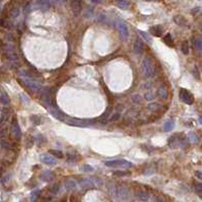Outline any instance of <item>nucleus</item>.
Segmentation results:
<instances>
[{"label": "nucleus", "mask_w": 202, "mask_h": 202, "mask_svg": "<svg viewBox=\"0 0 202 202\" xmlns=\"http://www.w3.org/2000/svg\"><path fill=\"white\" fill-rule=\"evenodd\" d=\"M142 69H143V74L145 77L149 78L152 77L154 74V64H152V60L148 57H145L142 61Z\"/></svg>", "instance_id": "f257e3e1"}, {"label": "nucleus", "mask_w": 202, "mask_h": 202, "mask_svg": "<svg viewBox=\"0 0 202 202\" xmlns=\"http://www.w3.org/2000/svg\"><path fill=\"white\" fill-rule=\"evenodd\" d=\"M105 165L109 168H116V169H119V168H131L132 164L130 162L126 160H108L106 162Z\"/></svg>", "instance_id": "f03ea898"}, {"label": "nucleus", "mask_w": 202, "mask_h": 202, "mask_svg": "<svg viewBox=\"0 0 202 202\" xmlns=\"http://www.w3.org/2000/svg\"><path fill=\"white\" fill-rule=\"evenodd\" d=\"M179 97L182 102H184L187 105H192L194 103V97L189 90H185V88H181L180 92H179Z\"/></svg>", "instance_id": "7ed1b4c3"}, {"label": "nucleus", "mask_w": 202, "mask_h": 202, "mask_svg": "<svg viewBox=\"0 0 202 202\" xmlns=\"http://www.w3.org/2000/svg\"><path fill=\"white\" fill-rule=\"evenodd\" d=\"M64 121H65L68 125L76 126V127H81V128H84L92 124L90 121H86V120H81V119H76V118H67Z\"/></svg>", "instance_id": "20e7f679"}, {"label": "nucleus", "mask_w": 202, "mask_h": 202, "mask_svg": "<svg viewBox=\"0 0 202 202\" xmlns=\"http://www.w3.org/2000/svg\"><path fill=\"white\" fill-rule=\"evenodd\" d=\"M116 26L118 32L120 33V35L122 36L124 40L128 39V36H129V31H128V26L123 20H117L116 22Z\"/></svg>", "instance_id": "39448f33"}, {"label": "nucleus", "mask_w": 202, "mask_h": 202, "mask_svg": "<svg viewBox=\"0 0 202 202\" xmlns=\"http://www.w3.org/2000/svg\"><path fill=\"white\" fill-rule=\"evenodd\" d=\"M130 196V190L129 188H127L126 186H123V185H121L117 188V197L118 199L122 200H127Z\"/></svg>", "instance_id": "423d86ee"}, {"label": "nucleus", "mask_w": 202, "mask_h": 202, "mask_svg": "<svg viewBox=\"0 0 202 202\" xmlns=\"http://www.w3.org/2000/svg\"><path fill=\"white\" fill-rule=\"evenodd\" d=\"M24 84H26L30 90H32L33 92H41L43 90L41 83H39L36 80H33V79H29V78H22Z\"/></svg>", "instance_id": "0eeeda50"}, {"label": "nucleus", "mask_w": 202, "mask_h": 202, "mask_svg": "<svg viewBox=\"0 0 202 202\" xmlns=\"http://www.w3.org/2000/svg\"><path fill=\"white\" fill-rule=\"evenodd\" d=\"M4 51H5V54L6 56L9 58V60L11 61H18V53H16L15 49L12 45H6L4 47Z\"/></svg>", "instance_id": "6e6552de"}, {"label": "nucleus", "mask_w": 202, "mask_h": 202, "mask_svg": "<svg viewBox=\"0 0 202 202\" xmlns=\"http://www.w3.org/2000/svg\"><path fill=\"white\" fill-rule=\"evenodd\" d=\"M11 134H12V137L16 140H20L22 138V130L18 125V122L16 120L12 121V124H11Z\"/></svg>", "instance_id": "1a4fd4ad"}, {"label": "nucleus", "mask_w": 202, "mask_h": 202, "mask_svg": "<svg viewBox=\"0 0 202 202\" xmlns=\"http://www.w3.org/2000/svg\"><path fill=\"white\" fill-rule=\"evenodd\" d=\"M70 7L74 15H78L82 9V0H70Z\"/></svg>", "instance_id": "9d476101"}, {"label": "nucleus", "mask_w": 202, "mask_h": 202, "mask_svg": "<svg viewBox=\"0 0 202 202\" xmlns=\"http://www.w3.org/2000/svg\"><path fill=\"white\" fill-rule=\"evenodd\" d=\"M48 110L49 112H50V114L52 115L53 117H55L56 119H58V120H65L66 116L64 113H62V111H60L58 108L56 107H48Z\"/></svg>", "instance_id": "9b49d317"}, {"label": "nucleus", "mask_w": 202, "mask_h": 202, "mask_svg": "<svg viewBox=\"0 0 202 202\" xmlns=\"http://www.w3.org/2000/svg\"><path fill=\"white\" fill-rule=\"evenodd\" d=\"M36 8L40 9L42 11H47L51 8V2L50 0H37L35 3Z\"/></svg>", "instance_id": "f8f14e48"}, {"label": "nucleus", "mask_w": 202, "mask_h": 202, "mask_svg": "<svg viewBox=\"0 0 202 202\" xmlns=\"http://www.w3.org/2000/svg\"><path fill=\"white\" fill-rule=\"evenodd\" d=\"M40 160H41V162H42L43 164H46V165H49V166H53V165H56V164H57V160H55V158L52 156L51 154H41Z\"/></svg>", "instance_id": "ddd939ff"}, {"label": "nucleus", "mask_w": 202, "mask_h": 202, "mask_svg": "<svg viewBox=\"0 0 202 202\" xmlns=\"http://www.w3.org/2000/svg\"><path fill=\"white\" fill-rule=\"evenodd\" d=\"M144 50V46H143V42L140 39H137L133 44V51L136 55H141Z\"/></svg>", "instance_id": "4468645a"}, {"label": "nucleus", "mask_w": 202, "mask_h": 202, "mask_svg": "<svg viewBox=\"0 0 202 202\" xmlns=\"http://www.w3.org/2000/svg\"><path fill=\"white\" fill-rule=\"evenodd\" d=\"M41 101H42V104L45 106V107H50L51 105V95H50V90L49 88L44 90L42 95V98H41Z\"/></svg>", "instance_id": "2eb2a0df"}, {"label": "nucleus", "mask_w": 202, "mask_h": 202, "mask_svg": "<svg viewBox=\"0 0 202 202\" xmlns=\"http://www.w3.org/2000/svg\"><path fill=\"white\" fill-rule=\"evenodd\" d=\"M150 33H152V36H154V37H162V35H163V26H160V24H156V26H154L150 28Z\"/></svg>", "instance_id": "dca6fc26"}, {"label": "nucleus", "mask_w": 202, "mask_h": 202, "mask_svg": "<svg viewBox=\"0 0 202 202\" xmlns=\"http://www.w3.org/2000/svg\"><path fill=\"white\" fill-rule=\"evenodd\" d=\"M40 178L42 179L43 181H45V182H51V181L54 179V175H53V173L50 171H44L41 174Z\"/></svg>", "instance_id": "f3484780"}, {"label": "nucleus", "mask_w": 202, "mask_h": 202, "mask_svg": "<svg viewBox=\"0 0 202 202\" xmlns=\"http://www.w3.org/2000/svg\"><path fill=\"white\" fill-rule=\"evenodd\" d=\"M79 185L84 188V189H90V188H92L94 187V182H92L90 179H81L79 181Z\"/></svg>", "instance_id": "a211bd4d"}, {"label": "nucleus", "mask_w": 202, "mask_h": 202, "mask_svg": "<svg viewBox=\"0 0 202 202\" xmlns=\"http://www.w3.org/2000/svg\"><path fill=\"white\" fill-rule=\"evenodd\" d=\"M136 196L141 201H147V200L149 199V195H148L147 191H145V190H143V189L138 190V191L136 192Z\"/></svg>", "instance_id": "6ab92c4d"}, {"label": "nucleus", "mask_w": 202, "mask_h": 202, "mask_svg": "<svg viewBox=\"0 0 202 202\" xmlns=\"http://www.w3.org/2000/svg\"><path fill=\"white\" fill-rule=\"evenodd\" d=\"M174 127H175V121H174V119H169V120L165 122V124L163 126V129L165 132H169L171 130H173Z\"/></svg>", "instance_id": "aec40b11"}, {"label": "nucleus", "mask_w": 202, "mask_h": 202, "mask_svg": "<svg viewBox=\"0 0 202 202\" xmlns=\"http://www.w3.org/2000/svg\"><path fill=\"white\" fill-rule=\"evenodd\" d=\"M174 20L176 22L178 26H188V22H187V20L182 15H176L174 18Z\"/></svg>", "instance_id": "412c9836"}, {"label": "nucleus", "mask_w": 202, "mask_h": 202, "mask_svg": "<svg viewBox=\"0 0 202 202\" xmlns=\"http://www.w3.org/2000/svg\"><path fill=\"white\" fill-rule=\"evenodd\" d=\"M0 101H1V103L5 106L9 105V103H10V99H9L8 95H7L6 92L3 90L0 92Z\"/></svg>", "instance_id": "4be33fe9"}, {"label": "nucleus", "mask_w": 202, "mask_h": 202, "mask_svg": "<svg viewBox=\"0 0 202 202\" xmlns=\"http://www.w3.org/2000/svg\"><path fill=\"white\" fill-rule=\"evenodd\" d=\"M115 4H116L117 7H119V8H121V9H127L128 7H129L130 3L127 0H116Z\"/></svg>", "instance_id": "5701e85b"}, {"label": "nucleus", "mask_w": 202, "mask_h": 202, "mask_svg": "<svg viewBox=\"0 0 202 202\" xmlns=\"http://www.w3.org/2000/svg\"><path fill=\"white\" fill-rule=\"evenodd\" d=\"M64 185H65V188L67 190H74L75 188H76V183H75V181H73L72 179H67V180L65 181V183H64Z\"/></svg>", "instance_id": "b1692460"}, {"label": "nucleus", "mask_w": 202, "mask_h": 202, "mask_svg": "<svg viewBox=\"0 0 202 202\" xmlns=\"http://www.w3.org/2000/svg\"><path fill=\"white\" fill-rule=\"evenodd\" d=\"M158 94L162 99L166 100L168 98V90H167V88L165 86H160V88L158 90Z\"/></svg>", "instance_id": "393cba45"}, {"label": "nucleus", "mask_w": 202, "mask_h": 202, "mask_svg": "<svg viewBox=\"0 0 202 202\" xmlns=\"http://www.w3.org/2000/svg\"><path fill=\"white\" fill-rule=\"evenodd\" d=\"M164 43L167 44L168 46H170V47H174V41H173V38H172L171 34H167V35L164 37Z\"/></svg>", "instance_id": "a878e982"}, {"label": "nucleus", "mask_w": 202, "mask_h": 202, "mask_svg": "<svg viewBox=\"0 0 202 202\" xmlns=\"http://www.w3.org/2000/svg\"><path fill=\"white\" fill-rule=\"evenodd\" d=\"M30 119H31L32 123H34L35 125H40L42 123V118H41V116H38V115H32Z\"/></svg>", "instance_id": "bb28decb"}, {"label": "nucleus", "mask_w": 202, "mask_h": 202, "mask_svg": "<svg viewBox=\"0 0 202 202\" xmlns=\"http://www.w3.org/2000/svg\"><path fill=\"white\" fill-rule=\"evenodd\" d=\"M131 102L134 104H141L142 103V97L138 94H135V95L131 96Z\"/></svg>", "instance_id": "cd10ccee"}, {"label": "nucleus", "mask_w": 202, "mask_h": 202, "mask_svg": "<svg viewBox=\"0 0 202 202\" xmlns=\"http://www.w3.org/2000/svg\"><path fill=\"white\" fill-rule=\"evenodd\" d=\"M50 154H52L54 158H63V152L61 150H57V149H50Z\"/></svg>", "instance_id": "c85d7f7f"}, {"label": "nucleus", "mask_w": 202, "mask_h": 202, "mask_svg": "<svg viewBox=\"0 0 202 202\" xmlns=\"http://www.w3.org/2000/svg\"><path fill=\"white\" fill-rule=\"evenodd\" d=\"M92 15H94V9L90 6L86 7V9L84 10V13H83L84 18H90Z\"/></svg>", "instance_id": "c756f323"}, {"label": "nucleus", "mask_w": 202, "mask_h": 202, "mask_svg": "<svg viewBox=\"0 0 202 202\" xmlns=\"http://www.w3.org/2000/svg\"><path fill=\"white\" fill-rule=\"evenodd\" d=\"M138 33H139V35H140L141 37L143 38V40H144L145 42H147V43L152 42V38H150V36L148 35L147 33H145V32H142V31H138Z\"/></svg>", "instance_id": "7c9ffc66"}, {"label": "nucleus", "mask_w": 202, "mask_h": 202, "mask_svg": "<svg viewBox=\"0 0 202 202\" xmlns=\"http://www.w3.org/2000/svg\"><path fill=\"white\" fill-rule=\"evenodd\" d=\"M59 190H60V185L59 184H54L53 186H51V188H50V192H51V194H53V195L58 194Z\"/></svg>", "instance_id": "2f4dec72"}, {"label": "nucleus", "mask_w": 202, "mask_h": 202, "mask_svg": "<svg viewBox=\"0 0 202 202\" xmlns=\"http://www.w3.org/2000/svg\"><path fill=\"white\" fill-rule=\"evenodd\" d=\"M181 51L183 52L184 55H188V54H189V46H188V43L183 42L182 46H181Z\"/></svg>", "instance_id": "473e14b6"}, {"label": "nucleus", "mask_w": 202, "mask_h": 202, "mask_svg": "<svg viewBox=\"0 0 202 202\" xmlns=\"http://www.w3.org/2000/svg\"><path fill=\"white\" fill-rule=\"evenodd\" d=\"M114 175L117 177H126V176H129L130 173L127 171H116V172H114Z\"/></svg>", "instance_id": "72a5a7b5"}, {"label": "nucleus", "mask_w": 202, "mask_h": 202, "mask_svg": "<svg viewBox=\"0 0 202 202\" xmlns=\"http://www.w3.org/2000/svg\"><path fill=\"white\" fill-rule=\"evenodd\" d=\"M194 44H195V47L198 50L202 51V38H196L195 41H194Z\"/></svg>", "instance_id": "f704fd0d"}, {"label": "nucleus", "mask_w": 202, "mask_h": 202, "mask_svg": "<svg viewBox=\"0 0 202 202\" xmlns=\"http://www.w3.org/2000/svg\"><path fill=\"white\" fill-rule=\"evenodd\" d=\"M18 14H20V7H14V8L12 9V10L10 11V16L13 18H15L18 16Z\"/></svg>", "instance_id": "c9c22d12"}, {"label": "nucleus", "mask_w": 202, "mask_h": 202, "mask_svg": "<svg viewBox=\"0 0 202 202\" xmlns=\"http://www.w3.org/2000/svg\"><path fill=\"white\" fill-rule=\"evenodd\" d=\"M39 195H40V190H36V191L32 192L31 196H30V200H31V202H35Z\"/></svg>", "instance_id": "e433bc0d"}, {"label": "nucleus", "mask_w": 202, "mask_h": 202, "mask_svg": "<svg viewBox=\"0 0 202 202\" xmlns=\"http://www.w3.org/2000/svg\"><path fill=\"white\" fill-rule=\"evenodd\" d=\"M194 189H195L196 193H197L198 195H200V196L202 197V184L196 183V184L194 185Z\"/></svg>", "instance_id": "4c0bfd02"}, {"label": "nucleus", "mask_w": 202, "mask_h": 202, "mask_svg": "<svg viewBox=\"0 0 202 202\" xmlns=\"http://www.w3.org/2000/svg\"><path fill=\"white\" fill-rule=\"evenodd\" d=\"M160 108V105L158 103H149L147 106V109L150 111H156Z\"/></svg>", "instance_id": "58836bf2"}, {"label": "nucleus", "mask_w": 202, "mask_h": 202, "mask_svg": "<svg viewBox=\"0 0 202 202\" xmlns=\"http://www.w3.org/2000/svg\"><path fill=\"white\" fill-rule=\"evenodd\" d=\"M82 171L86 172V173H92L94 172V168L90 165H83L82 166Z\"/></svg>", "instance_id": "ea45409f"}, {"label": "nucleus", "mask_w": 202, "mask_h": 202, "mask_svg": "<svg viewBox=\"0 0 202 202\" xmlns=\"http://www.w3.org/2000/svg\"><path fill=\"white\" fill-rule=\"evenodd\" d=\"M144 99L146 100V101H152V100L154 99V95L152 94V92H146V94H145Z\"/></svg>", "instance_id": "a19ab883"}, {"label": "nucleus", "mask_w": 202, "mask_h": 202, "mask_svg": "<svg viewBox=\"0 0 202 202\" xmlns=\"http://www.w3.org/2000/svg\"><path fill=\"white\" fill-rule=\"evenodd\" d=\"M120 116H121V115H120V113H118V112H117V113H115V114L113 115V116H112V117H111V118H110V121H111V122H115V121H117V120H118L119 118H120Z\"/></svg>", "instance_id": "79ce46f5"}, {"label": "nucleus", "mask_w": 202, "mask_h": 202, "mask_svg": "<svg viewBox=\"0 0 202 202\" xmlns=\"http://www.w3.org/2000/svg\"><path fill=\"white\" fill-rule=\"evenodd\" d=\"M193 75L195 76V78H197V79L200 78V73H199V71H198V68L196 67V66L193 69Z\"/></svg>", "instance_id": "37998d69"}, {"label": "nucleus", "mask_w": 202, "mask_h": 202, "mask_svg": "<svg viewBox=\"0 0 202 202\" xmlns=\"http://www.w3.org/2000/svg\"><path fill=\"white\" fill-rule=\"evenodd\" d=\"M98 20H100V22H105L106 20V15L104 14V13H99V16H98Z\"/></svg>", "instance_id": "c03bdc74"}, {"label": "nucleus", "mask_w": 202, "mask_h": 202, "mask_svg": "<svg viewBox=\"0 0 202 202\" xmlns=\"http://www.w3.org/2000/svg\"><path fill=\"white\" fill-rule=\"evenodd\" d=\"M75 156H72V154H68V156H67V162H69V163H72V162H74L75 160Z\"/></svg>", "instance_id": "a18cd8bd"}, {"label": "nucleus", "mask_w": 202, "mask_h": 202, "mask_svg": "<svg viewBox=\"0 0 202 202\" xmlns=\"http://www.w3.org/2000/svg\"><path fill=\"white\" fill-rule=\"evenodd\" d=\"M154 202H166L165 200L162 197H158V196H154Z\"/></svg>", "instance_id": "49530a36"}, {"label": "nucleus", "mask_w": 202, "mask_h": 202, "mask_svg": "<svg viewBox=\"0 0 202 202\" xmlns=\"http://www.w3.org/2000/svg\"><path fill=\"white\" fill-rule=\"evenodd\" d=\"M190 139H191L192 142H197L198 141V138L196 137L195 134H190Z\"/></svg>", "instance_id": "de8ad7c7"}, {"label": "nucleus", "mask_w": 202, "mask_h": 202, "mask_svg": "<svg viewBox=\"0 0 202 202\" xmlns=\"http://www.w3.org/2000/svg\"><path fill=\"white\" fill-rule=\"evenodd\" d=\"M24 13H29V11H31V4H30V3L26 4V6L24 7Z\"/></svg>", "instance_id": "09e8293b"}, {"label": "nucleus", "mask_w": 202, "mask_h": 202, "mask_svg": "<svg viewBox=\"0 0 202 202\" xmlns=\"http://www.w3.org/2000/svg\"><path fill=\"white\" fill-rule=\"evenodd\" d=\"M195 176L197 177L198 179L202 180V172H201V171H196V172H195Z\"/></svg>", "instance_id": "8fccbe9b"}, {"label": "nucleus", "mask_w": 202, "mask_h": 202, "mask_svg": "<svg viewBox=\"0 0 202 202\" xmlns=\"http://www.w3.org/2000/svg\"><path fill=\"white\" fill-rule=\"evenodd\" d=\"M92 3H95V4H99V3H102L103 0H90Z\"/></svg>", "instance_id": "3c124183"}, {"label": "nucleus", "mask_w": 202, "mask_h": 202, "mask_svg": "<svg viewBox=\"0 0 202 202\" xmlns=\"http://www.w3.org/2000/svg\"><path fill=\"white\" fill-rule=\"evenodd\" d=\"M50 2H53L54 4L58 5V4H60V0H50Z\"/></svg>", "instance_id": "603ef678"}, {"label": "nucleus", "mask_w": 202, "mask_h": 202, "mask_svg": "<svg viewBox=\"0 0 202 202\" xmlns=\"http://www.w3.org/2000/svg\"><path fill=\"white\" fill-rule=\"evenodd\" d=\"M2 146L8 147V146H9V145H8V142H6V141H2Z\"/></svg>", "instance_id": "864d4df0"}, {"label": "nucleus", "mask_w": 202, "mask_h": 202, "mask_svg": "<svg viewBox=\"0 0 202 202\" xmlns=\"http://www.w3.org/2000/svg\"><path fill=\"white\" fill-rule=\"evenodd\" d=\"M150 86H152V83H150V82H148V83H146L145 84V88H152Z\"/></svg>", "instance_id": "5fc2aeb1"}, {"label": "nucleus", "mask_w": 202, "mask_h": 202, "mask_svg": "<svg viewBox=\"0 0 202 202\" xmlns=\"http://www.w3.org/2000/svg\"><path fill=\"white\" fill-rule=\"evenodd\" d=\"M199 10V8H196V9H193V10H192V13H193V14H195V12H197V11Z\"/></svg>", "instance_id": "6e6d98bb"}, {"label": "nucleus", "mask_w": 202, "mask_h": 202, "mask_svg": "<svg viewBox=\"0 0 202 202\" xmlns=\"http://www.w3.org/2000/svg\"><path fill=\"white\" fill-rule=\"evenodd\" d=\"M199 123H200V124H202V115L199 117Z\"/></svg>", "instance_id": "4d7b16f0"}, {"label": "nucleus", "mask_w": 202, "mask_h": 202, "mask_svg": "<svg viewBox=\"0 0 202 202\" xmlns=\"http://www.w3.org/2000/svg\"><path fill=\"white\" fill-rule=\"evenodd\" d=\"M146 1H158V0H146Z\"/></svg>", "instance_id": "13d9d810"}, {"label": "nucleus", "mask_w": 202, "mask_h": 202, "mask_svg": "<svg viewBox=\"0 0 202 202\" xmlns=\"http://www.w3.org/2000/svg\"><path fill=\"white\" fill-rule=\"evenodd\" d=\"M0 44H1V41H0Z\"/></svg>", "instance_id": "bf43d9fd"}, {"label": "nucleus", "mask_w": 202, "mask_h": 202, "mask_svg": "<svg viewBox=\"0 0 202 202\" xmlns=\"http://www.w3.org/2000/svg\"><path fill=\"white\" fill-rule=\"evenodd\" d=\"M201 32H202V28H201Z\"/></svg>", "instance_id": "052dcab7"}, {"label": "nucleus", "mask_w": 202, "mask_h": 202, "mask_svg": "<svg viewBox=\"0 0 202 202\" xmlns=\"http://www.w3.org/2000/svg\"><path fill=\"white\" fill-rule=\"evenodd\" d=\"M201 149H202V146H201Z\"/></svg>", "instance_id": "680f3d73"}]
</instances>
